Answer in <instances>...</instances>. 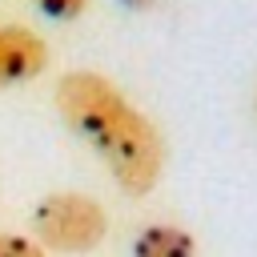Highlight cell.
<instances>
[{"label":"cell","instance_id":"6da1fadb","mask_svg":"<svg viewBox=\"0 0 257 257\" xmlns=\"http://www.w3.org/2000/svg\"><path fill=\"white\" fill-rule=\"evenodd\" d=\"M56 108L64 124L88 141L120 193L145 197L157 189L165 173V137L104 72H64L56 80Z\"/></svg>","mask_w":257,"mask_h":257},{"label":"cell","instance_id":"7a4b0ae2","mask_svg":"<svg viewBox=\"0 0 257 257\" xmlns=\"http://www.w3.org/2000/svg\"><path fill=\"white\" fill-rule=\"evenodd\" d=\"M108 233V213L96 197L60 189L36 201L32 209V241L44 253H92Z\"/></svg>","mask_w":257,"mask_h":257},{"label":"cell","instance_id":"3957f363","mask_svg":"<svg viewBox=\"0 0 257 257\" xmlns=\"http://www.w3.org/2000/svg\"><path fill=\"white\" fill-rule=\"evenodd\" d=\"M48 40L28 24H0V88L28 84L48 68Z\"/></svg>","mask_w":257,"mask_h":257},{"label":"cell","instance_id":"277c9868","mask_svg":"<svg viewBox=\"0 0 257 257\" xmlns=\"http://www.w3.org/2000/svg\"><path fill=\"white\" fill-rule=\"evenodd\" d=\"M133 257H197V241L181 225L153 221L133 237Z\"/></svg>","mask_w":257,"mask_h":257},{"label":"cell","instance_id":"5b68a950","mask_svg":"<svg viewBox=\"0 0 257 257\" xmlns=\"http://www.w3.org/2000/svg\"><path fill=\"white\" fill-rule=\"evenodd\" d=\"M0 257H48L32 237H20V233H0Z\"/></svg>","mask_w":257,"mask_h":257},{"label":"cell","instance_id":"8992f818","mask_svg":"<svg viewBox=\"0 0 257 257\" xmlns=\"http://www.w3.org/2000/svg\"><path fill=\"white\" fill-rule=\"evenodd\" d=\"M36 8H40L48 20H76V16L88 8V0H36Z\"/></svg>","mask_w":257,"mask_h":257},{"label":"cell","instance_id":"52a82bcc","mask_svg":"<svg viewBox=\"0 0 257 257\" xmlns=\"http://www.w3.org/2000/svg\"><path fill=\"white\" fill-rule=\"evenodd\" d=\"M161 0H124V8H133V12H149V8H157Z\"/></svg>","mask_w":257,"mask_h":257}]
</instances>
